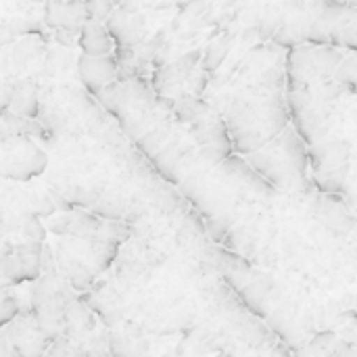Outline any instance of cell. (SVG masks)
Wrapping results in <instances>:
<instances>
[{
  "instance_id": "1",
  "label": "cell",
  "mask_w": 357,
  "mask_h": 357,
  "mask_svg": "<svg viewBox=\"0 0 357 357\" xmlns=\"http://www.w3.org/2000/svg\"><path fill=\"white\" fill-rule=\"evenodd\" d=\"M42 251H44L42 243L27 241V243L17 245L10 253L0 255L4 272L13 284L38 278V274L42 270Z\"/></svg>"
},
{
  "instance_id": "2",
  "label": "cell",
  "mask_w": 357,
  "mask_h": 357,
  "mask_svg": "<svg viewBox=\"0 0 357 357\" xmlns=\"http://www.w3.org/2000/svg\"><path fill=\"white\" fill-rule=\"evenodd\" d=\"M270 144H272V151H270L268 144H266L264 149L249 153V155H247V161H249L251 167H253L255 172H259L274 188H280V190L293 188V184H295L299 178L291 172L289 163L284 161V157L280 155V151L276 149V144H274V142H270Z\"/></svg>"
},
{
  "instance_id": "3",
  "label": "cell",
  "mask_w": 357,
  "mask_h": 357,
  "mask_svg": "<svg viewBox=\"0 0 357 357\" xmlns=\"http://www.w3.org/2000/svg\"><path fill=\"white\" fill-rule=\"evenodd\" d=\"M13 151L6 153V159L2 163V174L10 178L25 180L29 176H36L44 169L46 157L42 151H38L27 138L23 136H13Z\"/></svg>"
},
{
  "instance_id": "4",
  "label": "cell",
  "mask_w": 357,
  "mask_h": 357,
  "mask_svg": "<svg viewBox=\"0 0 357 357\" xmlns=\"http://www.w3.org/2000/svg\"><path fill=\"white\" fill-rule=\"evenodd\" d=\"M77 73L82 84L90 92L98 94L102 88L117 82V61L111 54H102V56L84 54L77 61Z\"/></svg>"
},
{
  "instance_id": "5",
  "label": "cell",
  "mask_w": 357,
  "mask_h": 357,
  "mask_svg": "<svg viewBox=\"0 0 357 357\" xmlns=\"http://www.w3.org/2000/svg\"><path fill=\"white\" fill-rule=\"evenodd\" d=\"M272 142L276 144V149L280 151V155L289 163L291 172L299 180H303L307 176V167H310V146L301 138V134L295 130V126L289 123Z\"/></svg>"
},
{
  "instance_id": "6",
  "label": "cell",
  "mask_w": 357,
  "mask_h": 357,
  "mask_svg": "<svg viewBox=\"0 0 357 357\" xmlns=\"http://www.w3.org/2000/svg\"><path fill=\"white\" fill-rule=\"evenodd\" d=\"M201 54H203L201 50H190V52L182 54L180 59H176L174 63L163 65L153 75V90L159 92V94H165L172 88H178V86L186 84L188 75L197 69V65L201 61Z\"/></svg>"
},
{
  "instance_id": "7",
  "label": "cell",
  "mask_w": 357,
  "mask_h": 357,
  "mask_svg": "<svg viewBox=\"0 0 357 357\" xmlns=\"http://www.w3.org/2000/svg\"><path fill=\"white\" fill-rule=\"evenodd\" d=\"M107 29L119 46H136L144 38V19L128 8H115L107 19Z\"/></svg>"
},
{
  "instance_id": "8",
  "label": "cell",
  "mask_w": 357,
  "mask_h": 357,
  "mask_svg": "<svg viewBox=\"0 0 357 357\" xmlns=\"http://www.w3.org/2000/svg\"><path fill=\"white\" fill-rule=\"evenodd\" d=\"M349 159H351V146L347 142H339V140L326 142V140H320L316 144H310V167H312V174L345 165V163H349Z\"/></svg>"
},
{
  "instance_id": "9",
  "label": "cell",
  "mask_w": 357,
  "mask_h": 357,
  "mask_svg": "<svg viewBox=\"0 0 357 357\" xmlns=\"http://www.w3.org/2000/svg\"><path fill=\"white\" fill-rule=\"evenodd\" d=\"M88 21L86 2L82 0H54L46 6V23L52 27H69V29H82V25Z\"/></svg>"
},
{
  "instance_id": "10",
  "label": "cell",
  "mask_w": 357,
  "mask_h": 357,
  "mask_svg": "<svg viewBox=\"0 0 357 357\" xmlns=\"http://www.w3.org/2000/svg\"><path fill=\"white\" fill-rule=\"evenodd\" d=\"M77 42H79L84 54L102 56V54L113 52V36L109 33V29L100 21H94V19H88L82 25Z\"/></svg>"
},
{
  "instance_id": "11",
  "label": "cell",
  "mask_w": 357,
  "mask_h": 357,
  "mask_svg": "<svg viewBox=\"0 0 357 357\" xmlns=\"http://www.w3.org/2000/svg\"><path fill=\"white\" fill-rule=\"evenodd\" d=\"M10 113H17L21 117H36L38 113V96L36 86L31 82H19L10 88V100H8Z\"/></svg>"
},
{
  "instance_id": "12",
  "label": "cell",
  "mask_w": 357,
  "mask_h": 357,
  "mask_svg": "<svg viewBox=\"0 0 357 357\" xmlns=\"http://www.w3.org/2000/svg\"><path fill=\"white\" fill-rule=\"evenodd\" d=\"M349 169L351 165H339V167H331V169H322V172H314V184L320 192H341L347 186L349 180Z\"/></svg>"
},
{
  "instance_id": "13",
  "label": "cell",
  "mask_w": 357,
  "mask_h": 357,
  "mask_svg": "<svg viewBox=\"0 0 357 357\" xmlns=\"http://www.w3.org/2000/svg\"><path fill=\"white\" fill-rule=\"evenodd\" d=\"M211 107L207 105V102H203L199 96H195V94H182V96H178L176 98V102H174V113H176V117H178V121H182V123H192L197 117H201L203 113H207Z\"/></svg>"
},
{
  "instance_id": "14",
  "label": "cell",
  "mask_w": 357,
  "mask_h": 357,
  "mask_svg": "<svg viewBox=\"0 0 357 357\" xmlns=\"http://www.w3.org/2000/svg\"><path fill=\"white\" fill-rule=\"evenodd\" d=\"M230 48H232V36H222V38L213 40V42L205 48V52H203V56H201L203 69H205L207 73L218 71L220 65L224 63V59L228 56Z\"/></svg>"
},
{
  "instance_id": "15",
  "label": "cell",
  "mask_w": 357,
  "mask_h": 357,
  "mask_svg": "<svg viewBox=\"0 0 357 357\" xmlns=\"http://www.w3.org/2000/svg\"><path fill=\"white\" fill-rule=\"evenodd\" d=\"M335 77L343 86V90H349V92L357 94V52L349 54V56H343V61L337 67Z\"/></svg>"
},
{
  "instance_id": "16",
  "label": "cell",
  "mask_w": 357,
  "mask_h": 357,
  "mask_svg": "<svg viewBox=\"0 0 357 357\" xmlns=\"http://www.w3.org/2000/svg\"><path fill=\"white\" fill-rule=\"evenodd\" d=\"M65 274H67L69 284H71L73 289H77V291L88 289V287L92 284V278H94L92 270H90L86 264H82V261H69Z\"/></svg>"
},
{
  "instance_id": "17",
  "label": "cell",
  "mask_w": 357,
  "mask_h": 357,
  "mask_svg": "<svg viewBox=\"0 0 357 357\" xmlns=\"http://www.w3.org/2000/svg\"><path fill=\"white\" fill-rule=\"evenodd\" d=\"M167 138V130L165 128H153L149 132H144L142 136H138V146L146 153V155H155L157 151H161L163 140Z\"/></svg>"
},
{
  "instance_id": "18",
  "label": "cell",
  "mask_w": 357,
  "mask_h": 357,
  "mask_svg": "<svg viewBox=\"0 0 357 357\" xmlns=\"http://www.w3.org/2000/svg\"><path fill=\"white\" fill-rule=\"evenodd\" d=\"M86 10H88V19L107 21L109 15L113 13V2L111 0H86Z\"/></svg>"
},
{
  "instance_id": "19",
  "label": "cell",
  "mask_w": 357,
  "mask_h": 357,
  "mask_svg": "<svg viewBox=\"0 0 357 357\" xmlns=\"http://www.w3.org/2000/svg\"><path fill=\"white\" fill-rule=\"evenodd\" d=\"M232 218H224V215H220V218H209L207 220V228H209V234H211V238L213 241H222L224 236H228V232H230V228H232Z\"/></svg>"
},
{
  "instance_id": "20",
  "label": "cell",
  "mask_w": 357,
  "mask_h": 357,
  "mask_svg": "<svg viewBox=\"0 0 357 357\" xmlns=\"http://www.w3.org/2000/svg\"><path fill=\"white\" fill-rule=\"evenodd\" d=\"M21 230H23L25 241H38V243L44 241V228H42V224H38V220L31 218V215L23 218Z\"/></svg>"
},
{
  "instance_id": "21",
  "label": "cell",
  "mask_w": 357,
  "mask_h": 357,
  "mask_svg": "<svg viewBox=\"0 0 357 357\" xmlns=\"http://www.w3.org/2000/svg\"><path fill=\"white\" fill-rule=\"evenodd\" d=\"M17 314H19L17 299H13V297H8V295L0 297V326H6Z\"/></svg>"
},
{
  "instance_id": "22",
  "label": "cell",
  "mask_w": 357,
  "mask_h": 357,
  "mask_svg": "<svg viewBox=\"0 0 357 357\" xmlns=\"http://www.w3.org/2000/svg\"><path fill=\"white\" fill-rule=\"evenodd\" d=\"M207 75H209V73H207L205 69H203V71H197V69H195V71L188 75L186 84L190 86V94H195V96H201V92L207 88V79H209Z\"/></svg>"
},
{
  "instance_id": "23",
  "label": "cell",
  "mask_w": 357,
  "mask_h": 357,
  "mask_svg": "<svg viewBox=\"0 0 357 357\" xmlns=\"http://www.w3.org/2000/svg\"><path fill=\"white\" fill-rule=\"evenodd\" d=\"M335 343V333H320L314 337V341L310 343V351H328V347Z\"/></svg>"
},
{
  "instance_id": "24",
  "label": "cell",
  "mask_w": 357,
  "mask_h": 357,
  "mask_svg": "<svg viewBox=\"0 0 357 357\" xmlns=\"http://www.w3.org/2000/svg\"><path fill=\"white\" fill-rule=\"evenodd\" d=\"M17 354H19V351H17V347H15L10 335L6 333V328L0 331V356H17Z\"/></svg>"
},
{
  "instance_id": "25",
  "label": "cell",
  "mask_w": 357,
  "mask_h": 357,
  "mask_svg": "<svg viewBox=\"0 0 357 357\" xmlns=\"http://www.w3.org/2000/svg\"><path fill=\"white\" fill-rule=\"evenodd\" d=\"M13 36H15V27H10V25H0V46L6 44V42H10Z\"/></svg>"
},
{
  "instance_id": "26",
  "label": "cell",
  "mask_w": 357,
  "mask_h": 357,
  "mask_svg": "<svg viewBox=\"0 0 357 357\" xmlns=\"http://www.w3.org/2000/svg\"><path fill=\"white\" fill-rule=\"evenodd\" d=\"M13 282H10V278L6 276V272H4V266H2V259H0V289H6V287H10Z\"/></svg>"
}]
</instances>
